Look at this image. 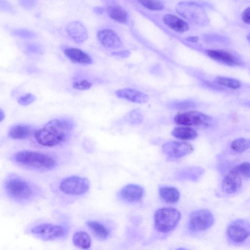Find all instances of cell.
<instances>
[{
    "instance_id": "1",
    "label": "cell",
    "mask_w": 250,
    "mask_h": 250,
    "mask_svg": "<svg viewBox=\"0 0 250 250\" xmlns=\"http://www.w3.org/2000/svg\"><path fill=\"white\" fill-rule=\"evenodd\" d=\"M3 189L7 197L20 204H27L42 195L41 188L35 183L15 173L5 179Z\"/></svg>"
},
{
    "instance_id": "2",
    "label": "cell",
    "mask_w": 250,
    "mask_h": 250,
    "mask_svg": "<svg viewBox=\"0 0 250 250\" xmlns=\"http://www.w3.org/2000/svg\"><path fill=\"white\" fill-rule=\"evenodd\" d=\"M74 128L73 122L69 120L54 119L48 121L42 128L37 129L34 136L39 144L53 147L64 142Z\"/></svg>"
},
{
    "instance_id": "3",
    "label": "cell",
    "mask_w": 250,
    "mask_h": 250,
    "mask_svg": "<svg viewBox=\"0 0 250 250\" xmlns=\"http://www.w3.org/2000/svg\"><path fill=\"white\" fill-rule=\"evenodd\" d=\"M10 159L20 167L38 171L52 170L57 165L56 159L50 154L33 150L19 151L13 154Z\"/></svg>"
},
{
    "instance_id": "4",
    "label": "cell",
    "mask_w": 250,
    "mask_h": 250,
    "mask_svg": "<svg viewBox=\"0 0 250 250\" xmlns=\"http://www.w3.org/2000/svg\"><path fill=\"white\" fill-rule=\"evenodd\" d=\"M181 216L180 211L175 208L165 207L159 208L154 215L155 228L160 232H170L176 227Z\"/></svg>"
},
{
    "instance_id": "5",
    "label": "cell",
    "mask_w": 250,
    "mask_h": 250,
    "mask_svg": "<svg viewBox=\"0 0 250 250\" xmlns=\"http://www.w3.org/2000/svg\"><path fill=\"white\" fill-rule=\"evenodd\" d=\"M67 228L63 225L51 223H41L33 227L31 233L35 237L44 241H52L65 236Z\"/></svg>"
},
{
    "instance_id": "6",
    "label": "cell",
    "mask_w": 250,
    "mask_h": 250,
    "mask_svg": "<svg viewBox=\"0 0 250 250\" xmlns=\"http://www.w3.org/2000/svg\"><path fill=\"white\" fill-rule=\"evenodd\" d=\"M59 188L63 193L69 195H81L86 193L90 188V182L84 177L73 175L62 179Z\"/></svg>"
},
{
    "instance_id": "7",
    "label": "cell",
    "mask_w": 250,
    "mask_h": 250,
    "mask_svg": "<svg viewBox=\"0 0 250 250\" xmlns=\"http://www.w3.org/2000/svg\"><path fill=\"white\" fill-rule=\"evenodd\" d=\"M214 221V216L210 210L198 209L190 214L188 228L189 230L193 232L204 231L210 228Z\"/></svg>"
},
{
    "instance_id": "8",
    "label": "cell",
    "mask_w": 250,
    "mask_h": 250,
    "mask_svg": "<svg viewBox=\"0 0 250 250\" xmlns=\"http://www.w3.org/2000/svg\"><path fill=\"white\" fill-rule=\"evenodd\" d=\"M227 234L233 242H243L250 236V222L243 219L233 221L228 227Z\"/></svg>"
},
{
    "instance_id": "9",
    "label": "cell",
    "mask_w": 250,
    "mask_h": 250,
    "mask_svg": "<svg viewBox=\"0 0 250 250\" xmlns=\"http://www.w3.org/2000/svg\"><path fill=\"white\" fill-rule=\"evenodd\" d=\"M211 120L210 116L197 111L178 114L174 118V121L177 124L187 126L208 125V123Z\"/></svg>"
},
{
    "instance_id": "10",
    "label": "cell",
    "mask_w": 250,
    "mask_h": 250,
    "mask_svg": "<svg viewBox=\"0 0 250 250\" xmlns=\"http://www.w3.org/2000/svg\"><path fill=\"white\" fill-rule=\"evenodd\" d=\"M162 150L168 157L177 158L191 153L193 151V147L186 142L171 141L163 144Z\"/></svg>"
},
{
    "instance_id": "11",
    "label": "cell",
    "mask_w": 250,
    "mask_h": 250,
    "mask_svg": "<svg viewBox=\"0 0 250 250\" xmlns=\"http://www.w3.org/2000/svg\"><path fill=\"white\" fill-rule=\"evenodd\" d=\"M97 37L100 44L106 48L118 49L123 45L118 35L110 29H104L99 31Z\"/></svg>"
},
{
    "instance_id": "12",
    "label": "cell",
    "mask_w": 250,
    "mask_h": 250,
    "mask_svg": "<svg viewBox=\"0 0 250 250\" xmlns=\"http://www.w3.org/2000/svg\"><path fill=\"white\" fill-rule=\"evenodd\" d=\"M66 32L69 37L76 43L81 44L88 38L85 26L79 21H72L66 26Z\"/></svg>"
},
{
    "instance_id": "13",
    "label": "cell",
    "mask_w": 250,
    "mask_h": 250,
    "mask_svg": "<svg viewBox=\"0 0 250 250\" xmlns=\"http://www.w3.org/2000/svg\"><path fill=\"white\" fill-rule=\"evenodd\" d=\"M242 186L241 176L233 168L224 178L222 181V190L228 194L237 191Z\"/></svg>"
},
{
    "instance_id": "14",
    "label": "cell",
    "mask_w": 250,
    "mask_h": 250,
    "mask_svg": "<svg viewBox=\"0 0 250 250\" xmlns=\"http://www.w3.org/2000/svg\"><path fill=\"white\" fill-rule=\"evenodd\" d=\"M206 53L212 59L229 66L238 65L240 61L233 54L222 50L208 49Z\"/></svg>"
},
{
    "instance_id": "15",
    "label": "cell",
    "mask_w": 250,
    "mask_h": 250,
    "mask_svg": "<svg viewBox=\"0 0 250 250\" xmlns=\"http://www.w3.org/2000/svg\"><path fill=\"white\" fill-rule=\"evenodd\" d=\"M116 96L121 99L137 104H144L149 100V97L144 93L133 89L126 88L116 91Z\"/></svg>"
},
{
    "instance_id": "16",
    "label": "cell",
    "mask_w": 250,
    "mask_h": 250,
    "mask_svg": "<svg viewBox=\"0 0 250 250\" xmlns=\"http://www.w3.org/2000/svg\"><path fill=\"white\" fill-rule=\"evenodd\" d=\"M63 52L67 58L73 63L81 64H90L93 63L91 57L79 48L67 47L63 49Z\"/></svg>"
},
{
    "instance_id": "17",
    "label": "cell",
    "mask_w": 250,
    "mask_h": 250,
    "mask_svg": "<svg viewBox=\"0 0 250 250\" xmlns=\"http://www.w3.org/2000/svg\"><path fill=\"white\" fill-rule=\"evenodd\" d=\"M144 193V188L136 184H129L122 188L119 195L124 200L128 202H136L143 197Z\"/></svg>"
},
{
    "instance_id": "18",
    "label": "cell",
    "mask_w": 250,
    "mask_h": 250,
    "mask_svg": "<svg viewBox=\"0 0 250 250\" xmlns=\"http://www.w3.org/2000/svg\"><path fill=\"white\" fill-rule=\"evenodd\" d=\"M36 130L35 127L32 125L19 124L11 127L8 134L12 139L24 140L34 135Z\"/></svg>"
},
{
    "instance_id": "19",
    "label": "cell",
    "mask_w": 250,
    "mask_h": 250,
    "mask_svg": "<svg viewBox=\"0 0 250 250\" xmlns=\"http://www.w3.org/2000/svg\"><path fill=\"white\" fill-rule=\"evenodd\" d=\"M163 20L167 26L177 32L183 33L188 29L187 23L175 15H166Z\"/></svg>"
},
{
    "instance_id": "20",
    "label": "cell",
    "mask_w": 250,
    "mask_h": 250,
    "mask_svg": "<svg viewBox=\"0 0 250 250\" xmlns=\"http://www.w3.org/2000/svg\"><path fill=\"white\" fill-rule=\"evenodd\" d=\"M94 235L99 240H104L110 235L109 229L103 223L95 220H88L85 223Z\"/></svg>"
},
{
    "instance_id": "21",
    "label": "cell",
    "mask_w": 250,
    "mask_h": 250,
    "mask_svg": "<svg viewBox=\"0 0 250 250\" xmlns=\"http://www.w3.org/2000/svg\"><path fill=\"white\" fill-rule=\"evenodd\" d=\"M159 194L161 198L168 204H174L180 198V192L175 187L171 186H161L159 188Z\"/></svg>"
},
{
    "instance_id": "22",
    "label": "cell",
    "mask_w": 250,
    "mask_h": 250,
    "mask_svg": "<svg viewBox=\"0 0 250 250\" xmlns=\"http://www.w3.org/2000/svg\"><path fill=\"white\" fill-rule=\"evenodd\" d=\"M171 134L174 137L182 140H193L198 135L197 132L194 129L187 126L174 128Z\"/></svg>"
},
{
    "instance_id": "23",
    "label": "cell",
    "mask_w": 250,
    "mask_h": 250,
    "mask_svg": "<svg viewBox=\"0 0 250 250\" xmlns=\"http://www.w3.org/2000/svg\"><path fill=\"white\" fill-rule=\"evenodd\" d=\"M72 242L76 247L83 249H88L91 245L90 235L84 231L76 232L73 236Z\"/></svg>"
},
{
    "instance_id": "24",
    "label": "cell",
    "mask_w": 250,
    "mask_h": 250,
    "mask_svg": "<svg viewBox=\"0 0 250 250\" xmlns=\"http://www.w3.org/2000/svg\"><path fill=\"white\" fill-rule=\"evenodd\" d=\"M203 172V169L200 167H190L180 171L177 177L181 180H188L194 181H197Z\"/></svg>"
},
{
    "instance_id": "25",
    "label": "cell",
    "mask_w": 250,
    "mask_h": 250,
    "mask_svg": "<svg viewBox=\"0 0 250 250\" xmlns=\"http://www.w3.org/2000/svg\"><path fill=\"white\" fill-rule=\"evenodd\" d=\"M107 13L112 20L122 23L127 21V14L121 7L118 6H110L107 8Z\"/></svg>"
},
{
    "instance_id": "26",
    "label": "cell",
    "mask_w": 250,
    "mask_h": 250,
    "mask_svg": "<svg viewBox=\"0 0 250 250\" xmlns=\"http://www.w3.org/2000/svg\"><path fill=\"white\" fill-rule=\"evenodd\" d=\"M230 147L233 151L236 152H243L250 148V139L237 138L231 142Z\"/></svg>"
},
{
    "instance_id": "27",
    "label": "cell",
    "mask_w": 250,
    "mask_h": 250,
    "mask_svg": "<svg viewBox=\"0 0 250 250\" xmlns=\"http://www.w3.org/2000/svg\"><path fill=\"white\" fill-rule=\"evenodd\" d=\"M216 83L231 89H237L241 86V83L234 78L218 76L215 79Z\"/></svg>"
},
{
    "instance_id": "28",
    "label": "cell",
    "mask_w": 250,
    "mask_h": 250,
    "mask_svg": "<svg viewBox=\"0 0 250 250\" xmlns=\"http://www.w3.org/2000/svg\"><path fill=\"white\" fill-rule=\"evenodd\" d=\"M196 103L190 100L175 101L168 104L167 107L172 109L185 110L195 108Z\"/></svg>"
},
{
    "instance_id": "29",
    "label": "cell",
    "mask_w": 250,
    "mask_h": 250,
    "mask_svg": "<svg viewBox=\"0 0 250 250\" xmlns=\"http://www.w3.org/2000/svg\"><path fill=\"white\" fill-rule=\"evenodd\" d=\"M146 8L153 10L160 11L163 9V4L158 0H137Z\"/></svg>"
},
{
    "instance_id": "30",
    "label": "cell",
    "mask_w": 250,
    "mask_h": 250,
    "mask_svg": "<svg viewBox=\"0 0 250 250\" xmlns=\"http://www.w3.org/2000/svg\"><path fill=\"white\" fill-rule=\"evenodd\" d=\"M237 173L242 177L250 178V163L243 162L234 167Z\"/></svg>"
},
{
    "instance_id": "31",
    "label": "cell",
    "mask_w": 250,
    "mask_h": 250,
    "mask_svg": "<svg viewBox=\"0 0 250 250\" xmlns=\"http://www.w3.org/2000/svg\"><path fill=\"white\" fill-rule=\"evenodd\" d=\"M12 34L14 36L26 39H31L36 37V33L26 29H17L12 31Z\"/></svg>"
},
{
    "instance_id": "32",
    "label": "cell",
    "mask_w": 250,
    "mask_h": 250,
    "mask_svg": "<svg viewBox=\"0 0 250 250\" xmlns=\"http://www.w3.org/2000/svg\"><path fill=\"white\" fill-rule=\"evenodd\" d=\"M92 86V83L86 80H81L74 82L72 87L79 90H86L90 89Z\"/></svg>"
},
{
    "instance_id": "33",
    "label": "cell",
    "mask_w": 250,
    "mask_h": 250,
    "mask_svg": "<svg viewBox=\"0 0 250 250\" xmlns=\"http://www.w3.org/2000/svg\"><path fill=\"white\" fill-rule=\"evenodd\" d=\"M128 120L132 124H139L143 121V116L138 110L135 109L130 112Z\"/></svg>"
},
{
    "instance_id": "34",
    "label": "cell",
    "mask_w": 250,
    "mask_h": 250,
    "mask_svg": "<svg viewBox=\"0 0 250 250\" xmlns=\"http://www.w3.org/2000/svg\"><path fill=\"white\" fill-rule=\"evenodd\" d=\"M36 99V97L33 94L27 93L19 98L18 102L21 105L26 106L33 103Z\"/></svg>"
},
{
    "instance_id": "35",
    "label": "cell",
    "mask_w": 250,
    "mask_h": 250,
    "mask_svg": "<svg viewBox=\"0 0 250 250\" xmlns=\"http://www.w3.org/2000/svg\"><path fill=\"white\" fill-rule=\"evenodd\" d=\"M0 10L11 13L15 11L12 6L6 0H0Z\"/></svg>"
},
{
    "instance_id": "36",
    "label": "cell",
    "mask_w": 250,
    "mask_h": 250,
    "mask_svg": "<svg viewBox=\"0 0 250 250\" xmlns=\"http://www.w3.org/2000/svg\"><path fill=\"white\" fill-rule=\"evenodd\" d=\"M20 4L24 8L31 9L34 7L36 4V0H18Z\"/></svg>"
},
{
    "instance_id": "37",
    "label": "cell",
    "mask_w": 250,
    "mask_h": 250,
    "mask_svg": "<svg viewBox=\"0 0 250 250\" xmlns=\"http://www.w3.org/2000/svg\"><path fill=\"white\" fill-rule=\"evenodd\" d=\"M27 50L30 52L34 53L40 54L42 53V47L36 44H30L27 46Z\"/></svg>"
},
{
    "instance_id": "38",
    "label": "cell",
    "mask_w": 250,
    "mask_h": 250,
    "mask_svg": "<svg viewBox=\"0 0 250 250\" xmlns=\"http://www.w3.org/2000/svg\"><path fill=\"white\" fill-rule=\"evenodd\" d=\"M242 19L245 23L250 24V6L244 10L242 14Z\"/></svg>"
},
{
    "instance_id": "39",
    "label": "cell",
    "mask_w": 250,
    "mask_h": 250,
    "mask_svg": "<svg viewBox=\"0 0 250 250\" xmlns=\"http://www.w3.org/2000/svg\"><path fill=\"white\" fill-rule=\"evenodd\" d=\"M114 55L120 56L121 57H126L130 54L129 52L127 51L120 52H114L112 53Z\"/></svg>"
},
{
    "instance_id": "40",
    "label": "cell",
    "mask_w": 250,
    "mask_h": 250,
    "mask_svg": "<svg viewBox=\"0 0 250 250\" xmlns=\"http://www.w3.org/2000/svg\"><path fill=\"white\" fill-rule=\"evenodd\" d=\"M186 40L192 42H198L199 38L197 36H191L187 38Z\"/></svg>"
},
{
    "instance_id": "41",
    "label": "cell",
    "mask_w": 250,
    "mask_h": 250,
    "mask_svg": "<svg viewBox=\"0 0 250 250\" xmlns=\"http://www.w3.org/2000/svg\"><path fill=\"white\" fill-rule=\"evenodd\" d=\"M93 11L97 14H101L104 11V9L100 7H96L93 8Z\"/></svg>"
},
{
    "instance_id": "42",
    "label": "cell",
    "mask_w": 250,
    "mask_h": 250,
    "mask_svg": "<svg viewBox=\"0 0 250 250\" xmlns=\"http://www.w3.org/2000/svg\"><path fill=\"white\" fill-rule=\"evenodd\" d=\"M5 118V113L3 110L0 108V121L1 122Z\"/></svg>"
},
{
    "instance_id": "43",
    "label": "cell",
    "mask_w": 250,
    "mask_h": 250,
    "mask_svg": "<svg viewBox=\"0 0 250 250\" xmlns=\"http://www.w3.org/2000/svg\"><path fill=\"white\" fill-rule=\"evenodd\" d=\"M244 104L245 106L250 107V101L245 102Z\"/></svg>"
},
{
    "instance_id": "44",
    "label": "cell",
    "mask_w": 250,
    "mask_h": 250,
    "mask_svg": "<svg viewBox=\"0 0 250 250\" xmlns=\"http://www.w3.org/2000/svg\"><path fill=\"white\" fill-rule=\"evenodd\" d=\"M247 40L250 43V33L247 36Z\"/></svg>"
}]
</instances>
